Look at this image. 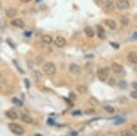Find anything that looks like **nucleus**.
I'll return each mask as SVG.
<instances>
[{
    "label": "nucleus",
    "instance_id": "72a5a7b5",
    "mask_svg": "<svg viewBox=\"0 0 137 136\" xmlns=\"http://www.w3.org/2000/svg\"><path fill=\"white\" fill-rule=\"evenodd\" d=\"M111 45H112V47H114V48H119V45H117L116 43H112V42H111Z\"/></svg>",
    "mask_w": 137,
    "mask_h": 136
},
{
    "label": "nucleus",
    "instance_id": "4468645a",
    "mask_svg": "<svg viewBox=\"0 0 137 136\" xmlns=\"http://www.w3.org/2000/svg\"><path fill=\"white\" fill-rule=\"evenodd\" d=\"M105 23H106V25L108 26V28H109L110 29H112V30H114V29H116V28H117L116 22H115L114 20L107 19L106 21H105Z\"/></svg>",
    "mask_w": 137,
    "mask_h": 136
},
{
    "label": "nucleus",
    "instance_id": "cd10ccee",
    "mask_svg": "<svg viewBox=\"0 0 137 136\" xmlns=\"http://www.w3.org/2000/svg\"><path fill=\"white\" fill-rule=\"evenodd\" d=\"M130 95H131V97L133 98V99L137 100V90H135V91H132L131 93H130Z\"/></svg>",
    "mask_w": 137,
    "mask_h": 136
},
{
    "label": "nucleus",
    "instance_id": "6ab92c4d",
    "mask_svg": "<svg viewBox=\"0 0 137 136\" xmlns=\"http://www.w3.org/2000/svg\"><path fill=\"white\" fill-rule=\"evenodd\" d=\"M77 91H78L81 94H84L88 91V88H87L85 85H79V86H77Z\"/></svg>",
    "mask_w": 137,
    "mask_h": 136
},
{
    "label": "nucleus",
    "instance_id": "e433bc0d",
    "mask_svg": "<svg viewBox=\"0 0 137 136\" xmlns=\"http://www.w3.org/2000/svg\"><path fill=\"white\" fill-rule=\"evenodd\" d=\"M2 77H3V76H2V73H1V71H0V79H2Z\"/></svg>",
    "mask_w": 137,
    "mask_h": 136
},
{
    "label": "nucleus",
    "instance_id": "1a4fd4ad",
    "mask_svg": "<svg viewBox=\"0 0 137 136\" xmlns=\"http://www.w3.org/2000/svg\"><path fill=\"white\" fill-rule=\"evenodd\" d=\"M112 71L116 74H121L123 71V66L120 65V64H118V63H112Z\"/></svg>",
    "mask_w": 137,
    "mask_h": 136
},
{
    "label": "nucleus",
    "instance_id": "39448f33",
    "mask_svg": "<svg viewBox=\"0 0 137 136\" xmlns=\"http://www.w3.org/2000/svg\"><path fill=\"white\" fill-rule=\"evenodd\" d=\"M129 6H130V3L127 0H117L116 2V7L120 10H125L129 8Z\"/></svg>",
    "mask_w": 137,
    "mask_h": 136
},
{
    "label": "nucleus",
    "instance_id": "a878e982",
    "mask_svg": "<svg viewBox=\"0 0 137 136\" xmlns=\"http://www.w3.org/2000/svg\"><path fill=\"white\" fill-rule=\"evenodd\" d=\"M43 60H44V57H43V56H38V57L35 59V62H36L37 64H40Z\"/></svg>",
    "mask_w": 137,
    "mask_h": 136
},
{
    "label": "nucleus",
    "instance_id": "c756f323",
    "mask_svg": "<svg viewBox=\"0 0 137 136\" xmlns=\"http://www.w3.org/2000/svg\"><path fill=\"white\" fill-rule=\"evenodd\" d=\"M115 79H113V78H111V79H110V80H109V84L111 86H114L115 85Z\"/></svg>",
    "mask_w": 137,
    "mask_h": 136
},
{
    "label": "nucleus",
    "instance_id": "f704fd0d",
    "mask_svg": "<svg viewBox=\"0 0 137 136\" xmlns=\"http://www.w3.org/2000/svg\"><path fill=\"white\" fill-rule=\"evenodd\" d=\"M22 3H29L31 0H20Z\"/></svg>",
    "mask_w": 137,
    "mask_h": 136
},
{
    "label": "nucleus",
    "instance_id": "f257e3e1",
    "mask_svg": "<svg viewBox=\"0 0 137 136\" xmlns=\"http://www.w3.org/2000/svg\"><path fill=\"white\" fill-rule=\"evenodd\" d=\"M43 71L48 76H53L56 73V66L53 62H47L43 66Z\"/></svg>",
    "mask_w": 137,
    "mask_h": 136
},
{
    "label": "nucleus",
    "instance_id": "c9c22d12",
    "mask_svg": "<svg viewBox=\"0 0 137 136\" xmlns=\"http://www.w3.org/2000/svg\"><path fill=\"white\" fill-rule=\"evenodd\" d=\"M133 38L134 39H137V32H135L134 34V36H133Z\"/></svg>",
    "mask_w": 137,
    "mask_h": 136
},
{
    "label": "nucleus",
    "instance_id": "f8f14e48",
    "mask_svg": "<svg viewBox=\"0 0 137 136\" xmlns=\"http://www.w3.org/2000/svg\"><path fill=\"white\" fill-rule=\"evenodd\" d=\"M41 41L42 43H44L46 45H49V44L52 43L53 38H52V37H51L50 35H44V36L41 37Z\"/></svg>",
    "mask_w": 137,
    "mask_h": 136
},
{
    "label": "nucleus",
    "instance_id": "dca6fc26",
    "mask_svg": "<svg viewBox=\"0 0 137 136\" xmlns=\"http://www.w3.org/2000/svg\"><path fill=\"white\" fill-rule=\"evenodd\" d=\"M21 120H22L25 123H28V124L33 122V119H32V117L29 116V115H28V114H23L22 117H21Z\"/></svg>",
    "mask_w": 137,
    "mask_h": 136
},
{
    "label": "nucleus",
    "instance_id": "7ed1b4c3",
    "mask_svg": "<svg viewBox=\"0 0 137 136\" xmlns=\"http://www.w3.org/2000/svg\"><path fill=\"white\" fill-rule=\"evenodd\" d=\"M97 75H98V79L101 80V81H105L108 79V76H109V68L107 67H104V68H101L98 69V72H97Z\"/></svg>",
    "mask_w": 137,
    "mask_h": 136
},
{
    "label": "nucleus",
    "instance_id": "473e14b6",
    "mask_svg": "<svg viewBox=\"0 0 137 136\" xmlns=\"http://www.w3.org/2000/svg\"><path fill=\"white\" fill-rule=\"evenodd\" d=\"M132 86H133V88L137 90V82H133L132 83Z\"/></svg>",
    "mask_w": 137,
    "mask_h": 136
},
{
    "label": "nucleus",
    "instance_id": "9d476101",
    "mask_svg": "<svg viewBox=\"0 0 137 136\" xmlns=\"http://www.w3.org/2000/svg\"><path fill=\"white\" fill-rule=\"evenodd\" d=\"M6 117L10 120H17L18 119V114L13 110H9V111H6Z\"/></svg>",
    "mask_w": 137,
    "mask_h": 136
},
{
    "label": "nucleus",
    "instance_id": "a211bd4d",
    "mask_svg": "<svg viewBox=\"0 0 137 136\" xmlns=\"http://www.w3.org/2000/svg\"><path fill=\"white\" fill-rule=\"evenodd\" d=\"M32 77H33V79H35V80H37V81H39L40 79H41V73L39 72V70H34L33 72H32Z\"/></svg>",
    "mask_w": 137,
    "mask_h": 136
},
{
    "label": "nucleus",
    "instance_id": "c85d7f7f",
    "mask_svg": "<svg viewBox=\"0 0 137 136\" xmlns=\"http://www.w3.org/2000/svg\"><path fill=\"white\" fill-rule=\"evenodd\" d=\"M70 101H71V102H74V101H76L77 97H76L75 93H73V92L70 93Z\"/></svg>",
    "mask_w": 137,
    "mask_h": 136
},
{
    "label": "nucleus",
    "instance_id": "f03ea898",
    "mask_svg": "<svg viewBox=\"0 0 137 136\" xmlns=\"http://www.w3.org/2000/svg\"><path fill=\"white\" fill-rule=\"evenodd\" d=\"M8 129L11 131L13 133L17 134V135H22L23 133H25L24 128H23L22 126L18 125L17 123H9Z\"/></svg>",
    "mask_w": 137,
    "mask_h": 136
},
{
    "label": "nucleus",
    "instance_id": "b1692460",
    "mask_svg": "<svg viewBox=\"0 0 137 136\" xmlns=\"http://www.w3.org/2000/svg\"><path fill=\"white\" fill-rule=\"evenodd\" d=\"M104 110L107 111V112H109V113H113L115 111L114 108L112 107V106H110V105H106V106H104Z\"/></svg>",
    "mask_w": 137,
    "mask_h": 136
},
{
    "label": "nucleus",
    "instance_id": "aec40b11",
    "mask_svg": "<svg viewBox=\"0 0 137 136\" xmlns=\"http://www.w3.org/2000/svg\"><path fill=\"white\" fill-rule=\"evenodd\" d=\"M121 136H135L133 132L129 130H123L121 132Z\"/></svg>",
    "mask_w": 137,
    "mask_h": 136
},
{
    "label": "nucleus",
    "instance_id": "6e6552de",
    "mask_svg": "<svg viewBox=\"0 0 137 136\" xmlns=\"http://www.w3.org/2000/svg\"><path fill=\"white\" fill-rule=\"evenodd\" d=\"M6 17L9 18H13V17H17V10L15 7H8L6 10Z\"/></svg>",
    "mask_w": 137,
    "mask_h": 136
},
{
    "label": "nucleus",
    "instance_id": "5701e85b",
    "mask_svg": "<svg viewBox=\"0 0 137 136\" xmlns=\"http://www.w3.org/2000/svg\"><path fill=\"white\" fill-rule=\"evenodd\" d=\"M129 22H130V20H129V18L127 17H123L121 18V23H122L123 26H128Z\"/></svg>",
    "mask_w": 137,
    "mask_h": 136
},
{
    "label": "nucleus",
    "instance_id": "7c9ffc66",
    "mask_svg": "<svg viewBox=\"0 0 137 136\" xmlns=\"http://www.w3.org/2000/svg\"><path fill=\"white\" fill-rule=\"evenodd\" d=\"M24 81H25V84H26V88L29 89V87H30V83H29V81H28V79H24Z\"/></svg>",
    "mask_w": 137,
    "mask_h": 136
},
{
    "label": "nucleus",
    "instance_id": "412c9836",
    "mask_svg": "<svg viewBox=\"0 0 137 136\" xmlns=\"http://www.w3.org/2000/svg\"><path fill=\"white\" fill-rule=\"evenodd\" d=\"M119 88L122 89V90H125L127 87H128V83L126 82V80H123V79H122V80H120V82H119Z\"/></svg>",
    "mask_w": 137,
    "mask_h": 136
},
{
    "label": "nucleus",
    "instance_id": "ddd939ff",
    "mask_svg": "<svg viewBox=\"0 0 137 136\" xmlns=\"http://www.w3.org/2000/svg\"><path fill=\"white\" fill-rule=\"evenodd\" d=\"M97 34H98V37L101 39H104L105 37H106L105 31H104V29L101 28V26H97Z\"/></svg>",
    "mask_w": 137,
    "mask_h": 136
},
{
    "label": "nucleus",
    "instance_id": "393cba45",
    "mask_svg": "<svg viewBox=\"0 0 137 136\" xmlns=\"http://www.w3.org/2000/svg\"><path fill=\"white\" fill-rule=\"evenodd\" d=\"M12 102H14L15 104L17 105V106H22L23 105L22 102H21L20 100L17 99V98H13V99H12Z\"/></svg>",
    "mask_w": 137,
    "mask_h": 136
},
{
    "label": "nucleus",
    "instance_id": "2f4dec72",
    "mask_svg": "<svg viewBox=\"0 0 137 136\" xmlns=\"http://www.w3.org/2000/svg\"><path fill=\"white\" fill-rule=\"evenodd\" d=\"M132 130L135 134H137V124H134L132 126Z\"/></svg>",
    "mask_w": 137,
    "mask_h": 136
},
{
    "label": "nucleus",
    "instance_id": "9b49d317",
    "mask_svg": "<svg viewBox=\"0 0 137 136\" xmlns=\"http://www.w3.org/2000/svg\"><path fill=\"white\" fill-rule=\"evenodd\" d=\"M128 59L129 62L133 63V64H137V54L135 52H130L128 54Z\"/></svg>",
    "mask_w": 137,
    "mask_h": 136
},
{
    "label": "nucleus",
    "instance_id": "2eb2a0df",
    "mask_svg": "<svg viewBox=\"0 0 137 136\" xmlns=\"http://www.w3.org/2000/svg\"><path fill=\"white\" fill-rule=\"evenodd\" d=\"M84 32H85V34H86L87 37H94V30H93V29L92 28H91V27H86V28L84 29Z\"/></svg>",
    "mask_w": 137,
    "mask_h": 136
},
{
    "label": "nucleus",
    "instance_id": "f3484780",
    "mask_svg": "<svg viewBox=\"0 0 137 136\" xmlns=\"http://www.w3.org/2000/svg\"><path fill=\"white\" fill-rule=\"evenodd\" d=\"M105 8L106 10H108V12L112 11L113 8V1L112 0H107L105 2Z\"/></svg>",
    "mask_w": 137,
    "mask_h": 136
},
{
    "label": "nucleus",
    "instance_id": "423d86ee",
    "mask_svg": "<svg viewBox=\"0 0 137 136\" xmlns=\"http://www.w3.org/2000/svg\"><path fill=\"white\" fill-rule=\"evenodd\" d=\"M11 25L16 27V28H18V29H23V28H25V22H24V20L21 19V18H15L11 21Z\"/></svg>",
    "mask_w": 137,
    "mask_h": 136
},
{
    "label": "nucleus",
    "instance_id": "20e7f679",
    "mask_svg": "<svg viewBox=\"0 0 137 136\" xmlns=\"http://www.w3.org/2000/svg\"><path fill=\"white\" fill-rule=\"evenodd\" d=\"M69 70L71 74L73 75H80L81 73V67L75 63H71L70 66H69Z\"/></svg>",
    "mask_w": 137,
    "mask_h": 136
},
{
    "label": "nucleus",
    "instance_id": "4be33fe9",
    "mask_svg": "<svg viewBox=\"0 0 137 136\" xmlns=\"http://www.w3.org/2000/svg\"><path fill=\"white\" fill-rule=\"evenodd\" d=\"M89 102H90V104L92 105V106H97V105L99 104L98 100L96 99V98H94V97H91L89 100Z\"/></svg>",
    "mask_w": 137,
    "mask_h": 136
},
{
    "label": "nucleus",
    "instance_id": "bb28decb",
    "mask_svg": "<svg viewBox=\"0 0 137 136\" xmlns=\"http://www.w3.org/2000/svg\"><path fill=\"white\" fill-rule=\"evenodd\" d=\"M13 62L15 63V65H16V67H17V69H18V70L20 71V72H21V73H22V74H25V72H24V70H23L22 68H20V67H19V65L17 64V60H14Z\"/></svg>",
    "mask_w": 137,
    "mask_h": 136
},
{
    "label": "nucleus",
    "instance_id": "0eeeda50",
    "mask_svg": "<svg viewBox=\"0 0 137 136\" xmlns=\"http://www.w3.org/2000/svg\"><path fill=\"white\" fill-rule=\"evenodd\" d=\"M66 43H67L66 39H65L63 37H60V36L57 37L56 39L54 40V44H55V46L58 47V48H63V47H65Z\"/></svg>",
    "mask_w": 137,
    "mask_h": 136
}]
</instances>
